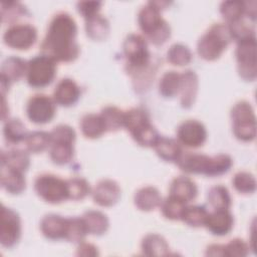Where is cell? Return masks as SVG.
<instances>
[{
    "instance_id": "obj_19",
    "label": "cell",
    "mask_w": 257,
    "mask_h": 257,
    "mask_svg": "<svg viewBox=\"0 0 257 257\" xmlns=\"http://www.w3.org/2000/svg\"><path fill=\"white\" fill-rule=\"evenodd\" d=\"M199 87L198 75L193 70H186L181 73V83H180V102L185 108L191 107L197 96Z\"/></svg>"
},
{
    "instance_id": "obj_35",
    "label": "cell",
    "mask_w": 257,
    "mask_h": 257,
    "mask_svg": "<svg viewBox=\"0 0 257 257\" xmlns=\"http://www.w3.org/2000/svg\"><path fill=\"white\" fill-rule=\"evenodd\" d=\"M181 83V73L175 70L167 71L159 82V92L164 97H173L179 93Z\"/></svg>"
},
{
    "instance_id": "obj_29",
    "label": "cell",
    "mask_w": 257,
    "mask_h": 257,
    "mask_svg": "<svg viewBox=\"0 0 257 257\" xmlns=\"http://www.w3.org/2000/svg\"><path fill=\"white\" fill-rule=\"evenodd\" d=\"M81 133L88 139H97L106 132L104 122L100 114L86 113L79 122Z\"/></svg>"
},
{
    "instance_id": "obj_31",
    "label": "cell",
    "mask_w": 257,
    "mask_h": 257,
    "mask_svg": "<svg viewBox=\"0 0 257 257\" xmlns=\"http://www.w3.org/2000/svg\"><path fill=\"white\" fill-rule=\"evenodd\" d=\"M1 20L3 23H9L11 25L22 17H27L29 12L27 8L17 1H2L0 4Z\"/></svg>"
},
{
    "instance_id": "obj_34",
    "label": "cell",
    "mask_w": 257,
    "mask_h": 257,
    "mask_svg": "<svg viewBox=\"0 0 257 257\" xmlns=\"http://www.w3.org/2000/svg\"><path fill=\"white\" fill-rule=\"evenodd\" d=\"M24 143L28 152L38 154L50 147L51 135L44 131H34L27 134Z\"/></svg>"
},
{
    "instance_id": "obj_28",
    "label": "cell",
    "mask_w": 257,
    "mask_h": 257,
    "mask_svg": "<svg viewBox=\"0 0 257 257\" xmlns=\"http://www.w3.org/2000/svg\"><path fill=\"white\" fill-rule=\"evenodd\" d=\"M110 26L108 20L99 13L85 19V31L89 38L92 40H104L109 34Z\"/></svg>"
},
{
    "instance_id": "obj_22",
    "label": "cell",
    "mask_w": 257,
    "mask_h": 257,
    "mask_svg": "<svg viewBox=\"0 0 257 257\" xmlns=\"http://www.w3.org/2000/svg\"><path fill=\"white\" fill-rule=\"evenodd\" d=\"M27 63L28 61H25L18 56L7 57L1 65L0 79H3L10 84L19 80L26 75Z\"/></svg>"
},
{
    "instance_id": "obj_11",
    "label": "cell",
    "mask_w": 257,
    "mask_h": 257,
    "mask_svg": "<svg viewBox=\"0 0 257 257\" xmlns=\"http://www.w3.org/2000/svg\"><path fill=\"white\" fill-rule=\"evenodd\" d=\"M235 55L240 77L246 81L255 80L257 76L255 35L238 40Z\"/></svg>"
},
{
    "instance_id": "obj_21",
    "label": "cell",
    "mask_w": 257,
    "mask_h": 257,
    "mask_svg": "<svg viewBox=\"0 0 257 257\" xmlns=\"http://www.w3.org/2000/svg\"><path fill=\"white\" fill-rule=\"evenodd\" d=\"M170 195L174 196L185 203L193 201L198 194L196 183L187 176L176 177L170 185Z\"/></svg>"
},
{
    "instance_id": "obj_40",
    "label": "cell",
    "mask_w": 257,
    "mask_h": 257,
    "mask_svg": "<svg viewBox=\"0 0 257 257\" xmlns=\"http://www.w3.org/2000/svg\"><path fill=\"white\" fill-rule=\"evenodd\" d=\"M192 56L190 48L183 43H175L171 45L167 51L168 61L177 66L189 64L192 60Z\"/></svg>"
},
{
    "instance_id": "obj_46",
    "label": "cell",
    "mask_w": 257,
    "mask_h": 257,
    "mask_svg": "<svg viewBox=\"0 0 257 257\" xmlns=\"http://www.w3.org/2000/svg\"><path fill=\"white\" fill-rule=\"evenodd\" d=\"M76 255L77 256H96L98 255V251L93 244L86 243L83 241L78 244Z\"/></svg>"
},
{
    "instance_id": "obj_45",
    "label": "cell",
    "mask_w": 257,
    "mask_h": 257,
    "mask_svg": "<svg viewBox=\"0 0 257 257\" xmlns=\"http://www.w3.org/2000/svg\"><path fill=\"white\" fill-rule=\"evenodd\" d=\"M101 5L100 1H79L76 4V8L84 19H88L99 13Z\"/></svg>"
},
{
    "instance_id": "obj_32",
    "label": "cell",
    "mask_w": 257,
    "mask_h": 257,
    "mask_svg": "<svg viewBox=\"0 0 257 257\" xmlns=\"http://www.w3.org/2000/svg\"><path fill=\"white\" fill-rule=\"evenodd\" d=\"M106 132H115L123 127L124 111L114 105H106L100 111Z\"/></svg>"
},
{
    "instance_id": "obj_42",
    "label": "cell",
    "mask_w": 257,
    "mask_h": 257,
    "mask_svg": "<svg viewBox=\"0 0 257 257\" xmlns=\"http://www.w3.org/2000/svg\"><path fill=\"white\" fill-rule=\"evenodd\" d=\"M68 198L71 200H82L91 193L89 183L80 177H74L67 180Z\"/></svg>"
},
{
    "instance_id": "obj_36",
    "label": "cell",
    "mask_w": 257,
    "mask_h": 257,
    "mask_svg": "<svg viewBox=\"0 0 257 257\" xmlns=\"http://www.w3.org/2000/svg\"><path fill=\"white\" fill-rule=\"evenodd\" d=\"M160 207L165 218L169 220H181L187 207V203L169 195L165 200H162Z\"/></svg>"
},
{
    "instance_id": "obj_14",
    "label": "cell",
    "mask_w": 257,
    "mask_h": 257,
    "mask_svg": "<svg viewBox=\"0 0 257 257\" xmlns=\"http://www.w3.org/2000/svg\"><path fill=\"white\" fill-rule=\"evenodd\" d=\"M21 235V221L17 212L5 207L1 208L0 218V243L3 247L11 248L19 240Z\"/></svg>"
},
{
    "instance_id": "obj_43",
    "label": "cell",
    "mask_w": 257,
    "mask_h": 257,
    "mask_svg": "<svg viewBox=\"0 0 257 257\" xmlns=\"http://www.w3.org/2000/svg\"><path fill=\"white\" fill-rule=\"evenodd\" d=\"M232 184L235 190L241 194H252L256 190L255 177L249 172L236 173L232 179Z\"/></svg>"
},
{
    "instance_id": "obj_39",
    "label": "cell",
    "mask_w": 257,
    "mask_h": 257,
    "mask_svg": "<svg viewBox=\"0 0 257 257\" xmlns=\"http://www.w3.org/2000/svg\"><path fill=\"white\" fill-rule=\"evenodd\" d=\"M208 202L215 209H229L231 196L228 189L223 185H216L208 191Z\"/></svg>"
},
{
    "instance_id": "obj_25",
    "label": "cell",
    "mask_w": 257,
    "mask_h": 257,
    "mask_svg": "<svg viewBox=\"0 0 257 257\" xmlns=\"http://www.w3.org/2000/svg\"><path fill=\"white\" fill-rule=\"evenodd\" d=\"M153 148L155 149L157 155L166 162L176 163L183 153L181 144L178 141L164 136H160L158 138Z\"/></svg>"
},
{
    "instance_id": "obj_9",
    "label": "cell",
    "mask_w": 257,
    "mask_h": 257,
    "mask_svg": "<svg viewBox=\"0 0 257 257\" xmlns=\"http://www.w3.org/2000/svg\"><path fill=\"white\" fill-rule=\"evenodd\" d=\"M57 62L48 55L39 54L30 59L27 63L26 80L35 88L44 87L52 82L56 74Z\"/></svg>"
},
{
    "instance_id": "obj_4",
    "label": "cell",
    "mask_w": 257,
    "mask_h": 257,
    "mask_svg": "<svg viewBox=\"0 0 257 257\" xmlns=\"http://www.w3.org/2000/svg\"><path fill=\"white\" fill-rule=\"evenodd\" d=\"M155 1L145 4L138 14V23L145 38L155 45L164 44L171 36V26L162 17Z\"/></svg>"
},
{
    "instance_id": "obj_26",
    "label": "cell",
    "mask_w": 257,
    "mask_h": 257,
    "mask_svg": "<svg viewBox=\"0 0 257 257\" xmlns=\"http://www.w3.org/2000/svg\"><path fill=\"white\" fill-rule=\"evenodd\" d=\"M142 252L147 256H166L170 254V246L167 240L157 233L147 234L141 244Z\"/></svg>"
},
{
    "instance_id": "obj_7",
    "label": "cell",
    "mask_w": 257,
    "mask_h": 257,
    "mask_svg": "<svg viewBox=\"0 0 257 257\" xmlns=\"http://www.w3.org/2000/svg\"><path fill=\"white\" fill-rule=\"evenodd\" d=\"M51 145L49 156L56 165L68 164L74 155L75 131L68 124H58L50 132Z\"/></svg>"
},
{
    "instance_id": "obj_47",
    "label": "cell",
    "mask_w": 257,
    "mask_h": 257,
    "mask_svg": "<svg viewBox=\"0 0 257 257\" xmlns=\"http://www.w3.org/2000/svg\"><path fill=\"white\" fill-rule=\"evenodd\" d=\"M206 255H209V256H224V245L211 244L206 249Z\"/></svg>"
},
{
    "instance_id": "obj_23",
    "label": "cell",
    "mask_w": 257,
    "mask_h": 257,
    "mask_svg": "<svg viewBox=\"0 0 257 257\" xmlns=\"http://www.w3.org/2000/svg\"><path fill=\"white\" fill-rule=\"evenodd\" d=\"M134 203L138 209L149 212L160 207L162 196L157 188L153 186H145L135 193Z\"/></svg>"
},
{
    "instance_id": "obj_38",
    "label": "cell",
    "mask_w": 257,
    "mask_h": 257,
    "mask_svg": "<svg viewBox=\"0 0 257 257\" xmlns=\"http://www.w3.org/2000/svg\"><path fill=\"white\" fill-rule=\"evenodd\" d=\"M220 13L227 21V24L233 23L243 17H246L245 2L238 0L223 1L220 4Z\"/></svg>"
},
{
    "instance_id": "obj_13",
    "label": "cell",
    "mask_w": 257,
    "mask_h": 257,
    "mask_svg": "<svg viewBox=\"0 0 257 257\" xmlns=\"http://www.w3.org/2000/svg\"><path fill=\"white\" fill-rule=\"evenodd\" d=\"M55 109L56 102L53 97L42 93L31 96L26 104L27 117L37 124L49 122L54 117Z\"/></svg>"
},
{
    "instance_id": "obj_12",
    "label": "cell",
    "mask_w": 257,
    "mask_h": 257,
    "mask_svg": "<svg viewBox=\"0 0 257 257\" xmlns=\"http://www.w3.org/2000/svg\"><path fill=\"white\" fill-rule=\"evenodd\" d=\"M37 39L36 28L29 23H16L10 25L3 34L4 43L14 49L26 50Z\"/></svg>"
},
{
    "instance_id": "obj_37",
    "label": "cell",
    "mask_w": 257,
    "mask_h": 257,
    "mask_svg": "<svg viewBox=\"0 0 257 257\" xmlns=\"http://www.w3.org/2000/svg\"><path fill=\"white\" fill-rule=\"evenodd\" d=\"M88 234L86 225L82 217L67 218V229L65 240L72 243H81L84 241L85 236Z\"/></svg>"
},
{
    "instance_id": "obj_6",
    "label": "cell",
    "mask_w": 257,
    "mask_h": 257,
    "mask_svg": "<svg viewBox=\"0 0 257 257\" xmlns=\"http://www.w3.org/2000/svg\"><path fill=\"white\" fill-rule=\"evenodd\" d=\"M232 36L229 27L225 23H214L199 38L197 51L205 60L218 59L231 42Z\"/></svg>"
},
{
    "instance_id": "obj_24",
    "label": "cell",
    "mask_w": 257,
    "mask_h": 257,
    "mask_svg": "<svg viewBox=\"0 0 257 257\" xmlns=\"http://www.w3.org/2000/svg\"><path fill=\"white\" fill-rule=\"evenodd\" d=\"M1 187L10 194H20L25 190L26 181L23 173L1 166Z\"/></svg>"
},
{
    "instance_id": "obj_18",
    "label": "cell",
    "mask_w": 257,
    "mask_h": 257,
    "mask_svg": "<svg viewBox=\"0 0 257 257\" xmlns=\"http://www.w3.org/2000/svg\"><path fill=\"white\" fill-rule=\"evenodd\" d=\"M80 96V88L77 83L71 78H62L60 79L54 90H53V99L57 104L62 106L73 105Z\"/></svg>"
},
{
    "instance_id": "obj_15",
    "label": "cell",
    "mask_w": 257,
    "mask_h": 257,
    "mask_svg": "<svg viewBox=\"0 0 257 257\" xmlns=\"http://www.w3.org/2000/svg\"><path fill=\"white\" fill-rule=\"evenodd\" d=\"M178 142L188 148L203 146L207 139L205 125L197 119L184 120L177 130Z\"/></svg>"
},
{
    "instance_id": "obj_44",
    "label": "cell",
    "mask_w": 257,
    "mask_h": 257,
    "mask_svg": "<svg viewBox=\"0 0 257 257\" xmlns=\"http://www.w3.org/2000/svg\"><path fill=\"white\" fill-rule=\"evenodd\" d=\"M249 245L242 239L235 238L224 245V256L244 257L249 253Z\"/></svg>"
},
{
    "instance_id": "obj_5",
    "label": "cell",
    "mask_w": 257,
    "mask_h": 257,
    "mask_svg": "<svg viewBox=\"0 0 257 257\" xmlns=\"http://www.w3.org/2000/svg\"><path fill=\"white\" fill-rule=\"evenodd\" d=\"M123 127L131 134L134 141L142 147H154L160 137L151 122L148 112L142 107H133L124 111Z\"/></svg>"
},
{
    "instance_id": "obj_10",
    "label": "cell",
    "mask_w": 257,
    "mask_h": 257,
    "mask_svg": "<svg viewBox=\"0 0 257 257\" xmlns=\"http://www.w3.org/2000/svg\"><path fill=\"white\" fill-rule=\"evenodd\" d=\"M36 194L50 204L61 203L68 198L67 180H63L52 174H41L34 181Z\"/></svg>"
},
{
    "instance_id": "obj_41",
    "label": "cell",
    "mask_w": 257,
    "mask_h": 257,
    "mask_svg": "<svg viewBox=\"0 0 257 257\" xmlns=\"http://www.w3.org/2000/svg\"><path fill=\"white\" fill-rule=\"evenodd\" d=\"M208 214L209 212L204 206H187L181 220L191 227H201L205 226Z\"/></svg>"
},
{
    "instance_id": "obj_1",
    "label": "cell",
    "mask_w": 257,
    "mask_h": 257,
    "mask_svg": "<svg viewBox=\"0 0 257 257\" xmlns=\"http://www.w3.org/2000/svg\"><path fill=\"white\" fill-rule=\"evenodd\" d=\"M77 25L74 18L66 12L56 13L49 22L40 48L56 62H70L77 58L79 46L76 42Z\"/></svg>"
},
{
    "instance_id": "obj_3",
    "label": "cell",
    "mask_w": 257,
    "mask_h": 257,
    "mask_svg": "<svg viewBox=\"0 0 257 257\" xmlns=\"http://www.w3.org/2000/svg\"><path fill=\"white\" fill-rule=\"evenodd\" d=\"M122 52L126 61V70L135 81L145 80L144 72L152 74L151 53L147 39L140 34H128L122 43Z\"/></svg>"
},
{
    "instance_id": "obj_17",
    "label": "cell",
    "mask_w": 257,
    "mask_h": 257,
    "mask_svg": "<svg viewBox=\"0 0 257 257\" xmlns=\"http://www.w3.org/2000/svg\"><path fill=\"white\" fill-rule=\"evenodd\" d=\"M234 218L229 209H215L208 214L205 226L213 235L224 236L232 230Z\"/></svg>"
},
{
    "instance_id": "obj_2",
    "label": "cell",
    "mask_w": 257,
    "mask_h": 257,
    "mask_svg": "<svg viewBox=\"0 0 257 257\" xmlns=\"http://www.w3.org/2000/svg\"><path fill=\"white\" fill-rule=\"evenodd\" d=\"M177 166L188 174H201L218 177L229 172L233 165L232 158L226 154L210 157L204 154L183 152L176 161Z\"/></svg>"
},
{
    "instance_id": "obj_27",
    "label": "cell",
    "mask_w": 257,
    "mask_h": 257,
    "mask_svg": "<svg viewBox=\"0 0 257 257\" xmlns=\"http://www.w3.org/2000/svg\"><path fill=\"white\" fill-rule=\"evenodd\" d=\"M30 165L29 155L19 149L1 152V166L24 173Z\"/></svg>"
},
{
    "instance_id": "obj_16",
    "label": "cell",
    "mask_w": 257,
    "mask_h": 257,
    "mask_svg": "<svg viewBox=\"0 0 257 257\" xmlns=\"http://www.w3.org/2000/svg\"><path fill=\"white\" fill-rule=\"evenodd\" d=\"M120 194L121 191L118 184L111 179L100 180L91 191L94 203L102 207H110L116 204Z\"/></svg>"
},
{
    "instance_id": "obj_33",
    "label": "cell",
    "mask_w": 257,
    "mask_h": 257,
    "mask_svg": "<svg viewBox=\"0 0 257 257\" xmlns=\"http://www.w3.org/2000/svg\"><path fill=\"white\" fill-rule=\"evenodd\" d=\"M24 123L19 118H9L3 126V135L8 144L15 145L24 142L27 136Z\"/></svg>"
},
{
    "instance_id": "obj_8",
    "label": "cell",
    "mask_w": 257,
    "mask_h": 257,
    "mask_svg": "<svg viewBox=\"0 0 257 257\" xmlns=\"http://www.w3.org/2000/svg\"><path fill=\"white\" fill-rule=\"evenodd\" d=\"M235 137L242 142H251L256 137V117L250 102L237 101L230 112Z\"/></svg>"
},
{
    "instance_id": "obj_30",
    "label": "cell",
    "mask_w": 257,
    "mask_h": 257,
    "mask_svg": "<svg viewBox=\"0 0 257 257\" xmlns=\"http://www.w3.org/2000/svg\"><path fill=\"white\" fill-rule=\"evenodd\" d=\"M81 217L86 225L89 234L99 236L104 234L108 229V219L106 215L100 211L88 210L85 211Z\"/></svg>"
},
{
    "instance_id": "obj_20",
    "label": "cell",
    "mask_w": 257,
    "mask_h": 257,
    "mask_svg": "<svg viewBox=\"0 0 257 257\" xmlns=\"http://www.w3.org/2000/svg\"><path fill=\"white\" fill-rule=\"evenodd\" d=\"M67 229V218L56 214L45 215L40 222L41 233L50 240L65 239Z\"/></svg>"
}]
</instances>
